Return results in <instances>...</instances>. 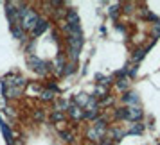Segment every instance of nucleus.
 Masks as SVG:
<instances>
[{
  "label": "nucleus",
  "instance_id": "dca6fc26",
  "mask_svg": "<svg viewBox=\"0 0 160 145\" xmlns=\"http://www.w3.org/2000/svg\"><path fill=\"white\" fill-rule=\"evenodd\" d=\"M153 38H158L160 36V22H155V25H153Z\"/></svg>",
  "mask_w": 160,
  "mask_h": 145
},
{
  "label": "nucleus",
  "instance_id": "7ed1b4c3",
  "mask_svg": "<svg viewBox=\"0 0 160 145\" xmlns=\"http://www.w3.org/2000/svg\"><path fill=\"white\" fill-rule=\"evenodd\" d=\"M27 61H29V66H31V68H32L36 73H45V72H47V63H45V61L34 58V56H31Z\"/></svg>",
  "mask_w": 160,
  "mask_h": 145
},
{
  "label": "nucleus",
  "instance_id": "b1692460",
  "mask_svg": "<svg viewBox=\"0 0 160 145\" xmlns=\"http://www.w3.org/2000/svg\"><path fill=\"white\" fill-rule=\"evenodd\" d=\"M110 15L115 16V15H117V7H112V9H110Z\"/></svg>",
  "mask_w": 160,
  "mask_h": 145
},
{
  "label": "nucleus",
  "instance_id": "ddd939ff",
  "mask_svg": "<svg viewBox=\"0 0 160 145\" xmlns=\"http://www.w3.org/2000/svg\"><path fill=\"white\" fill-rule=\"evenodd\" d=\"M63 118H65V116H63V113H59V111H54V113L51 115V120H52V122H61Z\"/></svg>",
  "mask_w": 160,
  "mask_h": 145
},
{
  "label": "nucleus",
  "instance_id": "5701e85b",
  "mask_svg": "<svg viewBox=\"0 0 160 145\" xmlns=\"http://www.w3.org/2000/svg\"><path fill=\"white\" fill-rule=\"evenodd\" d=\"M72 72H74V65H67V68L63 70V73H65V75H68V73H72Z\"/></svg>",
  "mask_w": 160,
  "mask_h": 145
},
{
  "label": "nucleus",
  "instance_id": "0eeeda50",
  "mask_svg": "<svg viewBox=\"0 0 160 145\" xmlns=\"http://www.w3.org/2000/svg\"><path fill=\"white\" fill-rule=\"evenodd\" d=\"M122 102H124V104H130V106H135V104L138 102L137 93H126L122 97Z\"/></svg>",
  "mask_w": 160,
  "mask_h": 145
},
{
  "label": "nucleus",
  "instance_id": "2eb2a0df",
  "mask_svg": "<svg viewBox=\"0 0 160 145\" xmlns=\"http://www.w3.org/2000/svg\"><path fill=\"white\" fill-rule=\"evenodd\" d=\"M95 116H97V109H92V111H85V115H83V118H88V120H94Z\"/></svg>",
  "mask_w": 160,
  "mask_h": 145
},
{
  "label": "nucleus",
  "instance_id": "4468645a",
  "mask_svg": "<svg viewBox=\"0 0 160 145\" xmlns=\"http://www.w3.org/2000/svg\"><path fill=\"white\" fill-rule=\"evenodd\" d=\"M88 138H90V140H94V142H97L101 136H99V133H97V131L92 127V129H88Z\"/></svg>",
  "mask_w": 160,
  "mask_h": 145
},
{
  "label": "nucleus",
  "instance_id": "39448f33",
  "mask_svg": "<svg viewBox=\"0 0 160 145\" xmlns=\"http://www.w3.org/2000/svg\"><path fill=\"white\" fill-rule=\"evenodd\" d=\"M68 111H70V115H72V118H76V120H79V118H83V115H85V111L79 108V106H76V104H72L70 108H68Z\"/></svg>",
  "mask_w": 160,
  "mask_h": 145
},
{
  "label": "nucleus",
  "instance_id": "1a4fd4ad",
  "mask_svg": "<svg viewBox=\"0 0 160 145\" xmlns=\"http://www.w3.org/2000/svg\"><path fill=\"white\" fill-rule=\"evenodd\" d=\"M88 101H90V97H88V95H85V93H79L78 95V97H76V101H74V104H76V106H87L88 104Z\"/></svg>",
  "mask_w": 160,
  "mask_h": 145
},
{
  "label": "nucleus",
  "instance_id": "aec40b11",
  "mask_svg": "<svg viewBox=\"0 0 160 145\" xmlns=\"http://www.w3.org/2000/svg\"><path fill=\"white\" fill-rule=\"evenodd\" d=\"M104 95H106V88L104 86H99L95 90V97H104Z\"/></svg>",
  "mask_w": 160,
  "mask_h": 145
},
{
  "label": "nucleus",
  "instance_id": "f257e3e1",
  "mask_svg": "<svg viewBox=\"0 0 160 145\" xmlns=\"http://www.w3.org/2000/svg\"><path fill=\"white\" fill-rule=\"evenodd\" d=\"M18 18H20V27H22L23 30L27 29H34V25H36L38 22V15L36 13H32L31 9H18Z\"/></svg>",
  "mask_w": 160,
  "mask_h": 145
},
{
  "label": "nucleus",
  "instance_id": "f03ea898",
  "mask_svg": "<svg viewBox=\"0 0 160 145\" xmlns=\"http://www.w3.org/2000/svg\"><path fill=\"white\" fill-rule=\"evenodd\" d=\"M140 118H142V109L138 108V106H128V108H124V120L135 122V120H140Z\"/></svg>",
  "mask_w": 160,
  "mask_h": 145
},
{
  "label": "nucleus",
  "instance_id": "9d476101",
  "mask_svg": "<svg viewBox=\"0 0 160 145\" xmlns=\"http://www.w3.org/2000/svg\"><path fill=\"white\" fill-rule=\"evenodd\" d=\"M0 127H2V133H4V136H6V140H8L9 143H11V140H13V134H11V131H9V127L6 125V124L0 120Z\"/></svg>",
  "mask_w": 160,
  "mask_h": 145
},
{
  "label": "nucleus",
  "instance_id": "f3484780",
  "mask_svg": "<svg viewBox=\"0 0 160 145\" xmlns=\"http://www.w3.org/2000/svg\"><path fill=\"white\" fill-rule=\"evenodd\" d=\"M32 116H34V120H38V122H42V120L45 118V113H43V111H40V109H36V111H34V115H32Z\"/></svg>",
  "mask_w": 160,
  "mask_h": 145
},
{
  "label": "nucleus",
  "instance_id": "a211bd4d",
  "mask_svg": "<svg viewBox=\"0 0 160 145\" xmlns=\"http://www.w3.org/2000/svg\"><path fill=\"white\" fill-rule=\"evenodd\" d=\"M67 108H68V102H67V101H61V102H58L56 111H59V113H61V111H63V109H67Z\"/></svg>",
  "mask_w": 160,
  "mask_h": 145
},
{
  "label": "nucleus",
  "instance_id": "423d86ee",
  "mask_svg": "<svg viewBox=\"0 0 160 145\" xmlns=\"http://www.w3.org/2000/svg\"><path fill=\"white\" fill-rule=\"evenodd\" d=\"M65 58L63 56H58V59L54 61V70H56V73H63V70H65Z\"/></svg>",
  "mask_w": 160,
  "mask_h": 145
},
{
  "label": "nucleus",
  "instance_id": "9b49d317",
  "mask_svg": "<svg viewBox=\"0 0 160 145\" xmlns=\"http://www.w3.org/2000/svg\"><path fill=\"white\" fill-rule=\"evenodd\" d=\"M146 50H148V49H138V50H135V54H133V61L138 63V61L146 56Z\"/></svg>",
  "mask_w": 160,
  "mask_h": 145
},
{
  "label": "nucleus",
  "instance_id": "6e6552de",
  "mask_svg": "<svg viewBox=\"0 0 160 145\" xmlns=\"http://www.w3.org/2000/svg\"><path fill=\"white\" fill-rule=\"evenodd\" d=\"M11 32H13V36H16L18 40H23V38H25V30H23L18 23H15V25L11 27Z\"/></svg>",
  "mask_w": 160,
  "mask_h": 145
},
{
  "label": "nucleus",
  "instance_id": "412c9836",
  "mask_svg": "<svg viewBox=\"0 0 160 145\" xmlns=\"http://www.w3.org/2000/svg\"><path fill=\"white\" fill-rule=\"evenodd\" d=\"M112 134L115 136V140H121V138H122L126 133H122V131H119V129H113V131H112Z\"/></svg>",
  "mask_w": 160,
  "mask_h": 145
},
{
  "label": "nucleus",
  "instance_id": "6ab92c4d",
  "mask_svg": "<svg viewBox=\"0 0 160 145\" xmlns=\"http://www.w3.org/2000/svg\"><path fill=\"white\" fill-rule=\"evenodd\" d=\"M142 129H144L142 125H133V127L130 129V133H131V134H140V133H142Z\"/></svg>",
  "mask_w": 160,
  "mask_h": 145
},
{
  "label": "nucleus",
  "instance_id": "4be33fe9",
  "mask_svg": "<svg viewBox=\"0 0 160 145\" xmlns=\"http://www.w3.org/2000/svg\"><path fill=\"white\" fill-rule=\"evenodd\" d=\"M61 136H63V140H65V142H72V140H74L70 133H61Z\"/></svg>",
  "mask_w": 160,
  "mask_h": 145
},
{
  "label": "nucleus",
  "instance_id": "f8f14e48",
  "mask_svg": "<svg viewBox=\"0 0 160 145\" xmlns=\"http://www.w3.org/2000/svg\"><path fill=\"white\" fill-rule=\"evenodd\" d=\"M42 99H43V101H52V99H54V91H52V90H43V91H42Z\"/></svg>",
  "mask_w": 160,
  "mask_h": 145
},
{
  "label": "nucleus",
  "instance_id": "393cba45",
  "mask_svg": "<svg viewBox=\"0 0 160 145\" xmlns=\"http://www.w3.org/2000/svg\"><path fill=\"white\" fill-rule=\"evenodd\" d=\"M101 145H112L110 142H101Z\"/></svg>",
  "mask_w": 160,
  "mask_h": 145
},
{
  "label": "nucleus",
  "instance_id": "20e7f679",
  "mask_svg": "<svg viewBox=\"0 0 160 145\" xmlns=\"http://www.w3.org/2000/svg\"><path fill=\"white\" fill-rule=\"evenodd\" d=\"M47 29H49V22H47V20H42V18H38L36 25H34V29H32V34H34V36H40V34H43Z\"/></svg>",
  "mask_w": 160,
  "mask_h": 145
}]
</instances>
